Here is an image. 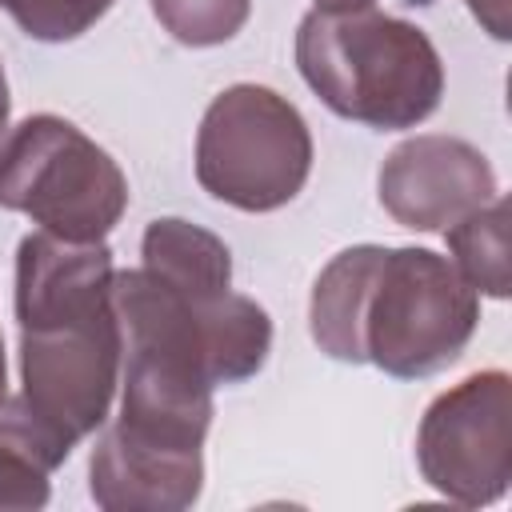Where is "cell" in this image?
<instances>
[{"label": "cell", "instance_id": "1", "mask_svg": "<svg viewBox=\"0 0 512 512\" xmlns=\"http://www.w3.org/2000/svg\"><path fill=\"white\" fill-rule=\"evenodd\" d=\"M112 248L28 232L16 248L20 400L72 452L104 428L120 388V316Z\"/></svg>", "mask_w": 512, "mask_h": 512}, {"label": "cell", "instance_id": "2", "mask_svg": "<svg viewBox=\"0 0 512 512\" xmlns=\"http://www.w3.org/2000/svg\"><path fill=\"white\" fill-rule=\"evenodd\" d=\"M480 324V296L432 248L352 244L336 252L308 300L316 348L340 364H376L424 380L460 360Z\"/></svg>", "mask_w": 512, "mask_h": 512}, {"label": "cell", "instance_id": "3", "mask_svg": "<svg viewBox=\"0 0 512 512\" xmlns=\"http://www.w3.org/2000/svg\"><path fill=\"white\" fill-rule=\"evenodd\" d=\"M296 68L324 108L376 132L424 124L444 96V60L428 32L376 4L304 12Z\"/></svg>", "mask_w": 512, "mask_h": 512}, {"label": "cell", "instance_id": "4", "mask_svg": "<svg viewBox=\"0 0 512 512\" xmlns=\"http://www.w3.org/2000/svg\"><path fill=\"white\" fill-rule=\"evenodd\" d=\"M0 208L64 240H104L128 208V176L72 120L36 112L0 136Z\"/></svg>", "mask_w": 512, "mask_h": 512}, {"label": "cell", "instance_id": "5", "mask_svg": "<svg viewBox=\"0 0 512 512\" xmlns=\"http://www.w3.org/2000/svg\"><path fill=\"white\" fill-rule=\"evenodd\" d=\"M312 172V132L300 108L268 84H232L212 96L196 128L200 188L240 212H276Z\"/></svg>", "mask_w": 512, "mask_h": 512}, {"label": "cell", "instance_id": "6", "mask_svg": "<svg viewBox=\"0 0 512 512\" xmlns=\"http://www.w3.org/2000/svg\"><path fill=\"white\" fill-rule=\"evenodd\" d=\"M416 464L444 500L496 504L512 484V376L484 368L440 392L420 416Z\"/></svg>", "mask_w": 512, "mask_h": 512}, {"label": "cell", "instance_id": "7", "mask_svg": "<svg viewBox=\"0 0 512 512\" xmlns=\"http://www.w3.org/2000/svg\"><path fill=\"white\" fill-rule=\"evenodd\" d=\"M384 212L412 232H444L472 208L488 204L500 184L492 160L444 132H416L400 140L376 176Z\"/></svg>", "mask_w": 512, "mask_h": 512}, {"label": "cell", "instance_id": "8", "mask_svg": "<svg viewBox=\"0 0 512 512\" xmlns=\"http://www.w3.org/2000/svg\"><path fill=\"white\" fill-rule=\"evenodd\" d=\"M204 460L136 452L100 432L88 456V492L104 512H184L200 500Z\"/></svg>", "mask_w": 512, "mask_h": 512}, {"label": "cell", "instance_id": "9", "mask_svg": "<svg viewBox=\"0 0 512 512\" xmlns=\"http://www.w3.org/2000/svg\"><path fill=\"white\" fill-rule=\"evenodd\" d=\"M20 396L0 400V508L36 512L52 496V472L68 460Z\"/></svg>", "mask_w": 512, "mask_h": 512}, {"label": "cell", "instance_id": "10", "mask_svg": "<svg viewBox=\"0 0 512 512\" xmlns=\"http://www.w3.org/2000/svg\"><path fill=\"white\" fill-rule=\"evenodd\" d=\"M140 264L188 292H228L232 288V252L228 244L184 220L156 216L140 236Z\"/></svg>", "mask_w": 512, "mask_h": 512}, {"label": "cell", "instance_id": "11", "mask_svg": "<svg viewBox=\"0 0 512 512\" xmlns=\"http://www.w3.org/2000/svg\"><path fill=\"white\" fill-rule=\"evenodd\" d=\"M452 268L468 280L476 296L508 300L512 292V260H508V200L496 192L488 204L460 216L444 228Z\"/></svg>", "mask_w": 512, "mask_h": 512}, {"label": "cell", "instance_id": "12", "mask_svg": "<svg viewBox=\"0 0 512 512\" xmlns=\"http://www.w3.org/2000/svg\"><path fill=\"white\" fill-rule=\"evenodd\" d=\"M152 12L172 40L188 48H212L248 24L252 0H152Z\"/></svg>", "mask_w": 512, "mask_h": 512}, {"label": "cell", "instance_id": "13", "mask_svg": "<svg viewBox=\"0 0 512 512\" xmlns=\"http://www.w3.org/2000/svg\"><path fill=\"white\" fill-rule=\"evenodd\" d=\"M116 0H4L16 28L40 44H64L84 36Z\"/></svg>", "mask_w": 512, "mask_h": 512}, {"label": "cell", "instance_id": "14", "mask_svg": "<svg viewBox=\"0 0 512 512\" xmlns=\"http://www.w3.org/2000/svg\"><path fill=\"white\" fill-rule=\"evenodd\" d=\"M468 12L480 20V28L492 36V40H508L512 36V20H508V4L512 0H464Z\"/></svg>", "mask_w": 512, "mask_h": 512}, {"label": "cell", "instance_id": "15", "mask_svg": "<svg viewBox=\"0 0 512 512\" xmlns=\"http://www.w3.org/2000/svg\"><path fill=\"white\" fill-rule=\"evenodd\" d=\"M8 112H12V96H8V76H4V64H0V136L8 128Z\"/></svg>", "mask_w": 512, "mask_h": 512}, {"label": "cell", "instance_id": "16", "mask_svg": "<svg viewBox=\"0 0 512 512\" xmlns=\"http://www.w3.org/2000/svg\"><path fill=\"white\" fill-rule=\"evenodd\" d=\"M360 4H376V0H316V8H360Z\"/></svg>", "mask_w": 512, "mask_h": 512}, {"label": "cell", "instance_id": "17", "mask_svg": "<svg viewBox=\"0 0 512 512\" xmlns=\"http://www.w3.org/2000/svg\"><path fill=\"white\" fill-rule=\"evenodd\" d=\"M8 396V364H4V336H0V400Z\"/></svg>", "mask_w": 512, "mask_h": 512}, {"label": "cell", "instance_id": "18", "mask_svg": "<svg viewBox=\"0 0 512 512\" xmlns=\"http://www.w3.org/2000/svg\"><path fill=\"white\" fill-rule=\"evenodd\" d=\"M0 8H4V0H0Z\"/></svg>", "mask_w": 512, "mask_h": 512}]
</instances>
